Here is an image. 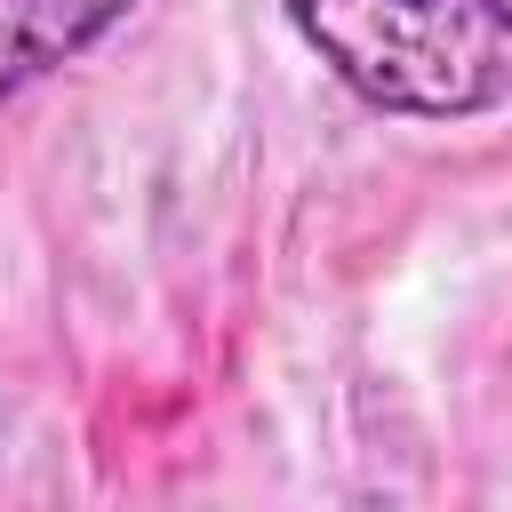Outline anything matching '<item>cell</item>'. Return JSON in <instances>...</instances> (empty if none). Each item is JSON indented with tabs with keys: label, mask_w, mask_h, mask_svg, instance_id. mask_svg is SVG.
Listing matches in <instances>:
<instances>
[{
	"label": "cell",
	"mask_w": 512,
	"mask_h": 512,
	"mask_svg": "<svg viewBox=\"0 0 512 512\" xmlns=\"http://www.w3.org/2000/svg\"><path fill=\"white\" fill-rule=\"evenodd\" d=\"M136 0H0V104L40 72L88 56Z\"/></svg>",
	"instance_id": "obj_2"
},
{
	"label": "cell",
	"mask_w": 512,
	"mask_h": 512,
	"mask_svg": "<svg viewBox=\"0 0 512 512\" xmlns=\"http://www.w3.org/2000/svg\"><path fill=\"white\" fill-rule=\"evenodd\" d=\"M296 40L392 120H472L512 96V0H280Z\"/></svg>",
	"instance_id": "obj_1"
}]
</instances>
